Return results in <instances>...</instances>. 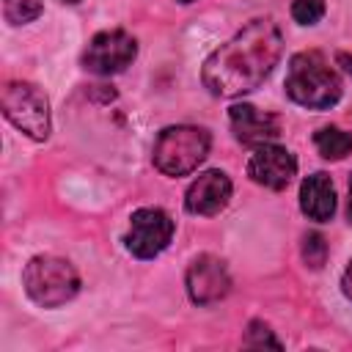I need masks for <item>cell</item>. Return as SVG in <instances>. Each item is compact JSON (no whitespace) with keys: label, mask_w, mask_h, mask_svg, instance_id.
Returning a JSON list of instances; mask_svg holds the SVG:
<instances>
[{"label":"cell","mask_w":352,"mask_h":352,"mask_svg":"<svg viewBox=\"0 0 352 352\" xmlns=\"http://www.w3.org/2000/svg\"><path fill=\"white\" fill-rule=\"evenodd\" d=\"M280 52L283 36L278 25L272 19H253L206 58L201 80L214 96H242L270 77Z\"/></svg>","instance_id":"6da1fadb"},{"label":"cell","mask_w":352,"mask_h":352,"mask_svg":"<svg viewBox=\"0 0 352 352\" xmlns=\"http://www.w3.org/2000/svg\"><path fill=\"white\" fill-rule=\"evenodd\" d=\"M286 94L311 110H327L341 99V80L322 52L308 50L297 52L289 60L286 72Z\"/></svg>","instance_id":"7a4b0ae2"},{"label":"cell","mask_w":352,"mask_h":352,"mask_svg":"<svg viewBox=\"0 0 352 352\" xmlns=\"http://www.w3.org/2000/svg\"><path fill=\"white\" fill-rule=\"evenodd\" d=\"M209 154V132L190 124L165 126L154 143V165L165 176L192 173Z\"/></svg>","instance_id":"3957f363"},{"label":"cell","mask_w":352,"mask_h":352,"mask_svg":"<svg viewBox=\"0 0 352 352\" xmlns=\"http://www.w3.org/2000/svg\"><path fill=\"white\" fill-rule=\"evenodd\" d=\"M22 283H25V292L30 294V300L44 308H58V305L69 302L80 289V278H77L74 267L58 256L30 258L22 272Z\"/></svg>","instance_id":"277c9868"},{"label":"cell","mask_w":352,"mask_h":352,"mask_svg":"<svg viewBox=\"0 0 352 352\" xmlns=\"http://www.w3.org/2000/svg\"><path fill=\"white\" fill-rule=\"evenodd\" d=\"M3 113L33 140H44L50 135V102L33 82H8L3 88Z\"/></svg>","instance_id":"5b68a950"},{"label":"cell","mask_w":352,"mask_h":352,"mask_svg":"<svg viewBox=\"0 0 352 352\" xmlns=\"http://www.w3.org/2000/svg\"><path fill=\"white\" fill-rule=\"evenodd\" d=\"M138 55V44L126 30H102L91 38L82 63L88 72L94 74H116L121 69H126Z\"/></svg>","instance_id":"8992f818"},{"label":"cell","mask_w":352,"mask_h":352,"mask_svg":"<svg viewBox=\"0 0 352 352\" xmlns=\"http://www.w3.org/2000/svg\"><path fill=\"white\" fill-rule=\"evenodd\" d=\"M173 236V220L162 209H138L129 220L126 248L138 258H154L160 256Z\"/></svg>","instance_id":"52a82bcc"},{"label":"cell","mask_w":352,"mask_h":352,"mask_svg":"<svg viewBox=\"0 0 352 352\" xmlns=\"http://www.w3.org/2000/svg\"><path fill=\"white\" fill-rule=\"evenodd\" d=\"M294 173H297L294 157L283 146H275V143L256 146V151H253V157L248 162V176L256 184L270 187V190H283L292 182Z\"/></svg>","instance_id":"ba28073f"},{"label":"cell","mask_w":352,"mask_h":352,"mask_svg":"<svg viewBox=\"0 0 352 352\" xmlns=\"http://www.w3.org/2000/svg\"><path fill=\"white\" fill-rule=\"evenodd\" d=\"M231 289V278L228 270L220 258L214 256H198L190 270H187V292L190 300L198 305H212L217 300H223Z\"/></svg>","instance_id":"9c48e42d"},{"label":"cell","mask_w":352,"mask_h":352,"mask_svg":"<svg viewBox=\"0 0 352 352\" xmlns=\"http://www.w3.org/2000/svg\"><path fill=\"white\" fill-rule=\"evenodd\" d=\"M231 132L245 146H261L280 135V121L272 113H261L253 104H234L231 113Z\"/></svg>","instance_id":"30bf717a"},{"label":"cell","mask_w":352,"mask_h":352,"mask_svg":"<svg viewBox=\"0 0 352 352\" xmlns=\"http://www.w3.org/2000/svg\"><path fill=\"white\" fill-rule=\"evenodd\" d=\"M231 198V179L223 170H206L201 173L184 198V206L192 214H217Z\"/></svg>","instance_id":"8fae6325"},{"label":"cell","mask_w":352,"mask_h":352,"mask_svg":"<svg viewBox=\"0 0 352 352\" xmlns=\"http://www.w3.org/2000/svg\"><path fill=\"white\" fill-rule=\"evenodd\" d=\"M300 209L316 220L324 223L333 217L336 212V190L327 173H311L308 179H302L300 184Z\"/></svg>","instance_id":"7c38bea8"},{"label":"cell","mask_w":352,"mask_h":352,"mask_svg":"<svg viewBox=\"0 0 352 352\" xmlns=\"http://www.w3.org/2000/svg\"><path fill=\"white\" fill-rule=\"evenodd\" d=\"M314 143L324 160H341L352 151V135L338 129V126H322L314 135Z\"/></svg>","instance_id":"4fadbf2b"},{"label":"cell","mask_w":352,"mask_h":352,"mask_svg":"<svg viewBox=\"0 0 352 352\" xmlns=\"http://www.w3.org/2000/svg\"><path fill=\"white\" fill-rule=\"evenodd\" d=\"M3 14L11 25L33 22L41 14V0H3Z\"/></svg>","instance_id":"5bb4252c"},{"label":"cell","mask_w":352,"mask_h":352,"mask_svg":"<svg viewBox=\"0 0 352 352\" xmlns=\"http://www.w3.org/2000/svg\"><path fill=\"white\" fill-rule=\"evenodd\" d=\"M302 258H305V264L314 267V270H319V267L324 264V258H327V242H324L322 234L311 231V234L302 239Z\"/></svg>","instance_id":"9a60e30c"},{"label":"cell","mask_w":352,"mask_h":352,"mask_svg":"<svg viewBox=\"0 0 352 352\" xmlns=\"http://www.w3.org/2000/svg\"><path fill=\"white\" fill-rule=\"evenodd\" d=\"M324 14V0H294L292 3V16L300 25H314Z\"/></svg>","instance_id":"2e32d148"},{"label":"cell","mask_w":352,"mask_h":352,"mask_svg":"<svg viewBox=\"0 0 352 352\" xmlns=\"http://www.w3.org/2000/svg\"><path fill=\"white\" fill-rule=\"evenodd\" d=\"M245 344L248 346H272V349H280V341L272 336V330L264 324V322H250L248 333H245Z\"/></svg>","instance_id":"e0dca14e"},{"label":"cell","mask_w":352,"mask_h":352,"mask_svg":"<svg viewBox=\"0 0 352 352\" xmlns=\"http://www.w3.org/2000/svg\"><path fill=\"white\" fill-rule=\"evenodd\" d=\"M341 286H344V294L352 300V261H349V267H346V272H344V280H341Z\"/></svg>","instance_id":"ac0fdd59"},{"label":"cell","mask_w":352,"mask_h":352,"mask_svg":"<svg viewBox=\"0 0 352 352\" xmlns=\"http://www.w3.org/2000/svg\"><path fill=\"white\" fill-rule=\"evenodd\" d=\"M336 60H338V66H341V69H344V72L352 77V55H346V52H338V58H336Z\"/></svg>","instance_id":"d6986e66"},{"label":"cell","mask_w":352,"mask_h":352,"mask_svg":"<svg viewBox=\"0 0 352 352\" xmlns=\"http://www.w3.org/2000/svg\"><path fill=\"white\" fill-rule=\"evenodd\" d=\"M349 220H352V179H349Z\"/></svg>","instance_id":"ffe728a7"},{"label":"cell","mask_w":352,"mask_h":352,"mask_svg":"<svg viewBox=\"0 0 352 352\" xmlns=\"http://www.w3.org/2000/svg\"><path fill=\"white\" fill-rule=\"evenodd\" d=\"M60 3H77V0H60Z\"/></svg>","instance_id":"44dd1931"},{"label":"cell","mask_w":352,"mask_h":352,"mask_svg":"<svg viewBox=\"0 0 352 352\" xmlns=\"http://www.w3.org/2000/svg\"><path fill=\"white\" fill-rule=\"evenodd\" d=\"M179 3H192V0H179Z\"/></svg>","instance_id":"7402d4cb"}]
</instances>
